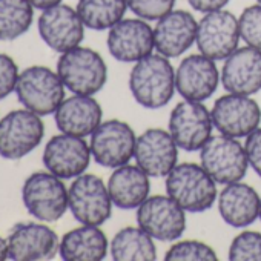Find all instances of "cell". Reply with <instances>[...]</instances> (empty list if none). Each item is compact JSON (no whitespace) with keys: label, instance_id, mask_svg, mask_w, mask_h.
<instances>
[{"label":"cell","instance_id":"6da1fadb","mask_svg":"<svg viewBox=\"0 0 261 261\" xmlns=\"http://www.w3.org/2000/svg\"><path fill=\"white\" fill-rule=\"evenodd\" d=\"M129 91L145 109H162L171 103L177 92L175 69L171 59L152 53L134 63L129 72Z\"/></svg>","mask_w":261,"mask_h":261},{"label":"cell","instance_id":"7a4b0ae2","mask_svg":"<svg viewBox=\"0 0 261 261\" xmlns=\"http://www.w3.org/2000/svg\"><path fill=\"white\" fill-rule=\"evenodd\" d=\"M217 185L198 163H178L165 180L166 194L188 214L209 211L218 198Z\"/></svg>","mask_w":261,"mask_h":261},{"label":"cell","instance_id":"3957f363","mask_svg":"<svg viewBox=\"0 0 261 261\" xmlns=\"http://www.w3.org/2000/svg\"><path fill=\"white\" fill-rule=\"evenodd\" d=\"M57 74L72 94L95 95L108 82V65L92 48L75 46L60 56Z\"/></svg>","mask_w":261,"mask_h":261},{"label":"cell","instance_id":"277c9868","mask_svg":"<svg viewBox=\"0 0 261 261\" xmlns=\"http://www.w3.org/2000/svg\"><path fill=\"white\" fill-rule=\"evenodd\" d=\"M65 85L48 66H30L19 74L16 94L25 109L40 117L54 114L65 100Z\"/></svg>","mask_w":261,"mask_h":261},{"label":"cell","instance_id":"5b68a950","mask_svg":"<svg viewBox=\"0 0 261 261\" xmlns=\"http://www.w3.org/2000/svg\"><path fill=\"white\" fill-rule=\"evenodd\" d=\"M22 200L30 215L43 223L59 221L69 209L66 185L49 171L34 172L25 180Z\"/></svg>","mask_w":261,"mask_h":261},{"label":"cell","instance_id":"8992f818","mask_svg":"<svg viewBox=\"0 0 261 261\" xmlns=\"http://www.w3.org/2000/svg\"><path fill=\"white\" fill-rule=\"evenodd\" d=\"M200 165L223 186L241 181L250 168L244 145L224 134L212 136L200 149Z\"/></svg>","mask_w":261,"mask_h":261},{"label":"cell","instance_id":"52a82bcc","mask_svg":"<svg viewBox=\"0 0 261 261\" xmlns=\"http://www.w3.org/2000/svg\"><path fill=\"white\" fill-rule=\"evenodd\" d=\"M168 130L180 149L197 152L214 136L215 126L203 101L183 98L171 111Z\"/></svg>","mask_w":261,"mask_h":261},{"label":"cell","instance_id":"ba28073f","mask_svg":"<svg viewBox=\"0 0 261 261\" xmlns=\"http://www.w3.org/2000/svg\"><path fill=\"white\" fill-rule=\"evenodd\" d=\"M137 136L129 123L111 118L101 121L91 136L89 148L97 165L115 169L134 159Z\"/></svg>","mask_w":261,"mask_h":261},{"label":"cell","instance_id":"9c48e42d","mask_svg":"<svg viewBox=\"0 0 261 261\" xmlns=\"http://www.w3.org/2000/svg\"><path fill=\"white\" fill-rule=\"evenodd\" d=\"M45 124L39 114L16 109L0 118V157L20 160L31 154L43 140Z\"/></svg>","mask_w":261,"mask_h":261},{"label":"cell","instance_id":"30bf717a","mask_svg":"<svg viewBox=\"0 0 261 261\" xmlns=\"http://www.w3.org/2000/svg\"><path fill=\"white\" fill-rule=\"evenodd\" d=\"M68 206L80 224L101 226L111 218L112 200L108 185L94 174L75 177L68 189Z\"/></svg>","mask_w":261,"mask_h":261},{"label":"cell","instance_id":"8fae6325","mask_svg":"<svg viewBox=\"0 0 261 261\" xmlns=\"http://www.w3.org/2000/svg\"><path fill=\"white\" fill-rule=\"evenodd\" d=\"M186 214L168 194L149 195L137 207V224L155 241L174 243L186 230Z\"/></svg>","mask_w":261,"mask_h":261},{"label":"cell","instance_id":"7c38bea8","mask_svg":"<svg viewBox=\"0 0 261 261\" xmlns=\"http://www.w3.org/2000/svg\"><path fill=\"white\" fill-rule=\"evenodd\" d=\"M240 40L238 17L226 8L206 13L198 20L195 39L198 53L215 62L226 60L237 48H240Z\"/></svg>","mask_w":261,"mask_h":261},{"label":"cell","instance_id":"4fadbf2b","mask_svg":"<svg viewBox=\"0 0 261 261\" xmlns=\"http://www.w3.org/2000/svg\"><path fill=\"white\" fill-rule=\"evenodd\" d=\"M212 121L220 134L246 139L261 124V108L252 95L227 92L214 101Z\"/></svg>","mask_w":261,"mask_h":261},{"label":"cell","instance_id":"5bb4252c","mask_svg":"<svg viewBox=\"0 0 261 261\" xmlns=\"http://www.w3.org/2000/svg\"><path fill=\"white\" fill-rule=\"evenodd\" d=\"M106 45L109 54L117 62L137 63L155 51L154 28L140 17L121 19L108 30Z\"/></svg>","mask_w":261,"mask_h":261},{"label":"cell","instance_id":"9a60e30c","mask_svg":"<svg viewBox=\"0 0 261 261\" xmlns=\"http://www.w3.org/2000/svg\"><path fill=\"white\" fill-rule=\"evenodd\" d=\"M7 243L8 258L14 261L53 259L60 249L59 235L49 226L34 221L14 224Z\"/></svg>","mask_w":261,"mask_h":261},{"label":"cell","instance_id":"2e32d148","mask_svg":"<svg viewBox=\"0 0 261 261\" xmlns=\"http://www.w3.org/2000/svg\"><path fill=\"white\" fill-rule=\"evenodd\" d=\"M37 28L42 40L56 53H66L75 46H80L85 39V25L77 13L69 5L59 4L48 10H43Z\"/></svg>","mask_w":261,"mask_h":261},{"label":"cell","instance_id":"e0dca14e","mask_svg":"<svg viewBox=\"0 0 261 261\" xmlns=\"http://www.w3.org/2000/svg\"><path fill=\"white\" fill-rule=\"evenodd\" d=\"M92 154L89 143L82 137L60 133L45 145L42 162L51 174L62 180H74L89 168Z\"/></svg>","mask_w":261,"mask_h":261},{"label":"cell","instance_id":"ac0fdd59","mask_svg":"<svg viewBox=\"0 0 261 261\" xmlns=\"http://www.w3.org/2000/svg\"><path fill=\"white\" fill-rule=\"evenodd\" d=\"M178 151L180 148L169 130L151 127L137 136L134 160L151 178H166L178 165Z\"/></svg>","mask_w":261,"mask_h":261},{"label":"cell","instance_id":"d6986e66","mask_svg":"<svg viewBox=\"0 0 261 261\" xmlns=\"http://www.w3.org/2000/svg\"><path fill=\"white\" fill-rule=\"evenodd\" d=\"M220 83L217 62L201 53L185 57L175 69L177 92L186 100L204 101L215 94Z\"/></svg>","mask_w":261,"mask_h":261},{"label":"cell","instance_id":"ffe728a7","mask_svg":"<svg viewBox=\"0 0 261 261\" xmlns=\"http://www.w3.org/2000/svg\"><path fill=\"white\" fill-rule=\"evenodd\" d=\"M197 28L198 22L192 13L174 8L155 22V53L168 59L181 57L195 43Z\"/></svg>","mask_w":261,"mask_h":261},{"label":"cell","instance_id":"44dd1931","mask_svg":"<svg viewBox=\"0 0 261 261\" xmlns=\"http://www.w3.org/2000/svg\"><path fill=\"white\" fill-rule=\"evenodd\" d=\"M220 69L226 92L255 95L261 91V51L252 46L237 48Z\"/></svg>","mask_w":261,"mask_h":261},{"label":"cell","instance_id":"7402d4cb","mask_svg":"<svg viewBox=\"0 0 261 261\" xmlns=\"http://www.w3.org/2000/svg\"><path fill=\"white\" fill-rule=\"evenodd\" d=\"M54 120L60 133L85 139L91 137L103 121V109L94 95L74 94L62 101Z\"/></svg>","mask_w":261,"mask_h":261},{"label":"cell","instance_id":"603a6c76","mask_svg":"<svg viewBox=\"0 0 261 261\" xmlns=\"http://www.w3.org/2000/svg\"><path fill=\"white\" fill-rule=\"evenodd\" d=\"M261 197L247 183L224 185L218 192L217 206L221 220L233 229H246L259 218Z\"/></svg>","mask_w":261,"mask_h":261},{"label":"cell","instance_id":"cb8c5ba5","mask_svg":"<svg viewBox=\"0 0 261 261\" xmlns=\"http://www.w3.org/2000/svg\"><path fill=\"white\" fill-rule=\"evenodd\" d=\"M106 185L112 204L123 211L137 209L151 195V177L137 165L115 168Z\"/></svg>","mask_w":261,"mask_h":261},{"label":"cell","instance_id":"d4e9b609","mask_svg":"<svg viewBox=\"0 0 261 261\" xmlns=\"http://www.w3.org/2000/svg\"><path fill=\"white\" fill-rule=\"evenodd\" d=\"M109 253V240L100 226L82 224L60 240L59 255L65 261H101Z\"/></svg>","mask_w":261,"mask_h":261},{"label":"cell","instance_id":"484cf974","mask_svg":"<svg viewBox=\"0 0 261 261\" xmlns=\"http://www.w3.org/2000/svg\"><path fill=\"white\" fill-rule=\"evenodd\" d=\"M109 255L115 261L157 259L155 240L139 224L120 229L109 241Z\"/></svg>","mask_w":261,"mask_h":261},{"label":"cell","instance_id":"4316f807","mask_svg":"<svg viewBox=\"0 0 261 261\" xmlns=\"http://www.w3.org/2000/svg\"><path fill=\"white\" fill-rule=\"evenodd\" d=\"M75 10L88 30L106 31L124 19L129 8L126 0H79Z\"/></svg>","mask_w":261,"mask_h":261},{"label":"cell","instance_id":"83f0119b","mask_svg":"<svg viewBox=\"0 0 261 261\" xmlns=\"http://www.w3.org/2000/svg\"><path fill=\"white\" fill-rule=\"evenodd\" d=\"M34 10L28 0H0V40L11 42L28 33Z\"/></svg>","mask_w":261,"mask_h":261},{"label":"cell","instance_id":"f1b7e54d","mask_svg":"<svg viewBox=\"0 0 261 261\" xmlns=\"http://www.w3.org/2000/svg\"><path fill=\"white\" fill-rule=\"evenodd\" d=\"M166 261H215L217 252L209 244L198 240H181L172 243L165 253Z\"/></svg>","mask_w":261,"mask_h":261},{"label":"cell","instance_id":"f546056e","mask_svg":"<svg viewBox=\"0 0 261 261\" xmlns=\"http://www.w3.org/2000/svg\"><path fill=\"white\" fill-rule=\"evenodd\" d=\"M227 256L230 261H261V232L241 230L230 241Z\"/></svg>","mask_w":261,"mask_h":261},{"label":"cell","instance_id":"4dcf8cb0","mask_svg":"<svg viewBox=\"0 0 261 261\" xmlns=\"http://www.w3.org/2000/svg\"><path fill=\"white\" fill-rule=\"evenodd\" d=\"M241 40L261 51V5L255 4L243 10L238 17Z\"/></svg>","mask_w":261,"mask_h":261},{"label":"cell","instance_id":"1f68e13d","mask_svg":"<svg viewBox=\"0 0 261 261\" xmlns=\"http://www.w3.org/2000/svg\"><path fill=\"white\" fill-rule=\"evenodd\" d=\"M129 11H133L137 17L157 22L165 14L174 10L177 0H126Z\"/></svg>","mask_w":261,"mask_h":261},{"label":"cell","instance_id":"d6a6232c","mask_svg":"<svg viewBox=\"0 0 261 261\" xmlns=\"http://www.w3.org/2000/svg\"><path fill=\"white\" fill-rule=\"evenodd\" d=\"M19 68L13 57L0 53V100L7 98L11 92L16 91Z\"/></svg>","mask_w":261,"mask_h":261},{"label":"cell","instance_id":"836d02e7","mask_svg":"<svg viewBox=\"0 0 261 261\" xmlns=\"http://www.w3.org/2000/svg\"><path fill=\"white\" fill-rule=\"evenodd\" d=\"M244 148L250 169H253V172L261 178V126L246 137Z\"/></svg>","mask_w":261,"mask_h":261},{"label":"cell","instance_id":"e575fe53","mask_svg":"<svg viewBox=\"0 0 261 261\" xmlns=\"http://www.w3.org/2000/svg\"><path fill=\"white\" fill-rule=\"evenodd\" d=\"M229 2H230V0H188V4L191 5V8L194 11L201 13V14L217 11V10H223V8H226V5Z\"/></svg>","mask_w":261,"mask_h":261},{"label":"cell","instance_id":"d590c367","mask_svg":"<svg viewBox=\"0 0 261 261\" xmlns=\"http://www.w3.org/2000/svg\"><path fill=\"white\" fill-rule=\"evenodd\" d=\"M28 2H30L36 10L43 11V10H48V8H51V7H56V5L62 4V0H28Z\"/></svg>","mask_w":261,"mask_h":261},{"label":"cell","instance_id":"8d00e7d4","mask_svg":"<svg viewBox=\"0 0 261 261\" xmlns=\"http://www.w3.org/2000/svg\"><path fill=\"white\" fill-rule=\"evenodd\" d=\"M8 259V243L4 237H0V261Z\"/></svg>","mask_w":261,"mask_h":261},{"label":"cell","instance_id":"74e56055","mask_svg":"<svg viewBox=\"0 0 261 261\" xmlns=\"http://www.w3.org/2000/svg\"><path fill=\"white\" fill-rule=\"evenodd\" d=\"M259 221H261V204H259V218H258Z\"/></svg>","mask_w":261,"mask_h":261},{"label":"cell","instance_id":"f35d334b","mask_svg":"<svg viewBox=\"0 0 261 261\" xmlns=\"http://www.w3.org/2000/svg\"><path fill=\"white\" fill-rule=\"evenodd\" d=\"M256 4H259V5H261V0H256Z\"/></svg>","mask_w":261,"mask_h":261}]
</instances>
